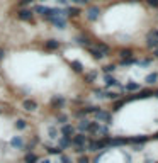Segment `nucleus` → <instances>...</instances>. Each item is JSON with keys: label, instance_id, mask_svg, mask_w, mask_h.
I'll use <instances>...</instances> for the list:
<instances>
[{"label": "nucleus", "instance_id": "obj_13", "mask_svg": "<svg viewBox=\"0 0 158 163\" xmlns=\"http://www.w3.org/2000/svg\"><path fill=\"white\" fill-rule=\"evenodd\" d=\"M72 68H73L75 71H82V63H80V61H72Z\"/></svg>", "mask_w": 158, "mask_h": 163}, {"label": "nucleus", "instance_id": "obj_31", "mask_svg": "<svg viewBox=\"0 0 158 163\" xmlns=\"http://www.w3.org/2000/svg\"><path fill=\"white\" fill-rule=\"evenodd\" d=\"M61 150H56V148H49V153H54V155H58Z\"/></svg>", "mask_w": 158, "mask_h": 163}, {"label": "nucleus", "instance_id": "obj_3", "mask_svg": "<svg viewBox=\"0 0 158 163\" xmlns=\"http://www.w3.org/2000/svg\"><path fill=\"white\" fill-rule=\"evenodd\" d=\"M49 21L53 22V26L60 27V29H63V27H65V24H66V22H65V19H61L60 16H56V17H51Z\"/></svg>", "mask_w": 158, "mask_h": 163}, {"label": "nucleus", "instance_id": "obj_8", "mask_svg": "<svg viewBox=\"0 0 158 163\" xmlns=\"http://www.w3.org/2000/svg\"><path fill=\"white\" fill-rule=\"evenodd\" d=\"M85 139H87V138H85L83 134H77V136L73 138V143L75 144H78V146H82V144L85 143Z\"/></svg>", "mask_w": 158, "mask_h": 163}, {"label": "nucleus", "instance_id": "obj_22", "mask_svg": "<svg viewBox=\"0 0 158 163\" xmlns=\"http://www.w3.org/2000/svg\"><path fill=\"white\" fill-rule=\"evenodd\" d=\"M148 46L150 48H157L158 46V39H148Z\"/></svg>", "mask_w": 158, "mask_h": 163}, {"label": "nucleus", "instance_id": "obj_12", "mask_svg": "<svg viewBox=\"0 0 158 163\" xmlns=\"http://www.w3.org/2000/svg\"><path fill=\"white\" fill-rule=\"evenodd\" d=\"M157 78H158L157 73H150L146 77V82H148V83H155V82H157Z\"/></svg>", "mask_w": 158, "mask_h": 163}, {"label": "nucleus", "instance_id": "obj_39", "mask_svg": "<svg viewBox=\"0 0 158 163\" xmlns=\"http://www.w3.org/2000/svg\"><path fill=\"white\" fill-rule=\"evenodd\" d=\"M155 95H157V97H158V90H157V92H155Z\"/></svg>", "mask_w": 158, "mask_h": 163}, {"label": "nucleus", "instance_id": "obj_10", "mask_svg": "<svg viewBox=\"0 0 158 163\" xmlns=\"http://www.w3.org/2000/svg\"><path fill=\"white\" fill-rule=\"evenodd\" d=\"M105 83L107 85H119V82L114 77H105Z\"/></svg>", "mask_w": 158, "mask_h": 163}, {"label": "nucleus", "instance_id": "obj_38", "mask_svg": "<svg viewBox=\"0 0 158 163\" xmlns=\"http://www.w3.org/2000/svg\"><path fill=\"white\" fill-rule=\"evenodd\" d=\"M42 163H49V160H44V162H42Z\"/></svg>", "mask_w": 158, "mask_h": 163}, {"label": "nucleus", "instance_id": "obj_36", "mask_svg": "<svg viewBox=\"0 0 158 163\" xmlns=\"http://www.w3.org/2000/svg\"><path fill=\"white\" fill-rule=\"evenodd\" d=\"M32 0H22V4H31Z\"/></svg>", "mask_w": 158, "mask_h": 163}, {"label": "nucleus", "instance_id": "obj_7", "mask_svg": "<svg viewBox=\"0 0 158 163\" xmlns=\"http://www.w3.org/2000/svg\"><path fill=\"white\" fill-rule=\"evenodd\" d=\"M97 51H99L102 56H105V54H109V46H105V44L99 42V44H97Z\"/></svg>", "mask_w": 158, "mask_h": 163}, {"label": "nucleus", "instance_id": "obj_33", "mask_svg": "<svg viewBox=\"0 0 158 163\" xmlns=\"http://www.w3.org/2000/svg\"><path fill=\"white\" fill-rule=\"evenodd\" d=\"M4 54H5V51H4V49H2V48H0V61H2V60H4Z\"/></svg>", "mask_w": 158, "mask_h": 163}, {"label": "nucleus", "instance_id": "obj_2", "mask_svg": "<svg viewBox=\"0 0 158 163\" xmlns=\"http://www.w3.org/2000/svg\"><path fill=\"white\" fill-rule=\"evenodd\" d=\"M17 17H19L21 21H31V19H32V12L27 10V9H22V10L17 14Z\"/></svg>", "mask_w": 158, "mask_h": 163}, {"label": "nucleus", "instance_id": "obj_27", "mask_svg": "<svg viewBox=\"0 0 158 163\" xmlns=\"http://www.w3.org/2000/svg\"><path fill=\"white\" fill-rule=\"evenodd\" d=\"M148 95H151V94H150V92H146V90H145V92H141V94L138 95V97H139V99H146Z\"/></svg>", "mask_w": 158, "mask_h": 163}, {"label": "nucleus", "instance_id": "obj_30", "mask_svg": "<svg viewBox=\"0 0 158 163\" xmlns=\"http://www.w3.org/2000/svg\"><path fill=\"white\" fill-rule=\"evenodd\" d=\"M49 134H51L53 138H56V129H54V127H49Z\"/></svg>", "mask_w": 158, "mask_h": 163}, {"label": "nucleus", "instance_id": "obj_25", "mask_svg": "<svg viewBox=\"0 0 158 163\" xmlns=\"http://www.w3.org/2000/svg\"><path fill=\"white\" fill-rule=\"evenodd\" d=\"M26 162L27 163H34V162H36V156H34V155H27V156H26Z\"/></svg>", "mask_w": 158, "mask_h": 163}, {"label": "nucleus", "instance_id": "obj_18", "mask_svg": "<svg viewBox=\"0 0 158 163\" xmlns=\"http://www.w3.org/2000/svg\"><path fill=\"white\" fill-rule=\"evenodd\" d=\"M148 39H158V31L157 29H153V31L148 34Z\"/></svg>", "mask_w": 158, "mask_h": 163}, {"label": "nucleus", "instance_id": "obj_26", "mask_svg": "<svg viewBox=\"0 0 158 163\" xmlns=\"http://www.w3.org/2000/svg\"><path fill=\"white\" fill-rule=\"evenodd\" d=\"M78 42H80V44H85V46H89V44H90V41L87 39V37H80Z\"/></svg>", "mask_w": 158, "mask_h": 163}, {"label": "nucleus", "instance_id": "obj_32", "mask_svg": "<svg viewBox=\"0 0 158 163\" xmlns=\"http://www.w3.org/2000/svg\"><path fill=\"white\" fill-rule=\"evenodd\" d=\"M80 163H89V158H87V156H82V158H80Z\"/></svg>", "mask_w": 158, "mask_h": 163}, {"label": "nucleus", "instance_id": "obj_11", "mask_svg": "<svg viewBox=\"0 0 158 163\" xmlns=\"http://www.w3.org/2000/svg\"><path fill=\"white\" fill-rule=\"evenodd\" d=\"M61 131H63L65 136H70V134H73V127H72V126H63Z\"/></svg>", "mask_w": 158, "mask_h": 163}, {"label": "nucleus", "instance_id": "obj_35", "mask_svg": "<svg viewBox=\"0 0 158 163\" xmlns=\"http://www.w3.org/2000/svg\"><path fill=\"white\" fill-rule=\"evenodd\" d=\"M61 160H63V163H70V160H68V158H66V156H63V158H61Z\"/></svg>", "mask_w": 158, "mask_h": 163}, {"label": "nucleus", "instance_id": "obj_28", "mask_svg": "<svg viewBox=\"0 0 158 163\" xmlns=\"http://www.w3.org/2000/svg\"><path fill=\"white\" fill-rule=\"evenodd\" d=\"M148 4L151 7H158V0H148Z\"/></svg>", "mask_w": 158, "mask_h": 163}, {"label": "nucleus", "instance_id": "obj_24", "mask_svg": "<svg viewBox=\"0 0 158 163\" xmlns=\"http://www.w3.org/2000/svg\"><path fill=\"white\" fill-rule=\"evenodd\" d=\"M116 70V66L114 65H107V66H104V71L105 73H111V71H114Z\"/></svg>", "mask_w": 158, "mask_h": 163}, {"label": "nucleus", "instance_id": "obj_16", "mask_svg": "<svg viewBox=\"0 0 158 163\" xmlns=\"http://www.w3.org/2000/svg\"><path fill=\"white\" fill-rule=\"evenodd\" d=\"M138 89H139V85L134 83V82H131V83L126 85V90H138Z\"/></svg>", "mask_w": 158, "mask_h": 163}, {"label": "nucleus", "instance_id": "obj_17", "mask_svg": "<svg viewBox=\"0 0 158 163\" xmlns=\"http://www.w3.org/2000/svg\"><path fill=\"white\" fill-rule=\"evenodd\" d=\"M90 54H92V56H94L95 60H100V58H102V54H100V53L97 51V49H90Z\"/></svg>", "mask_w": 158, "mask_h": 163}, {"label": "nucleus", "instance_id": "obj_20", "mask_svg": "<svg viewBox=\"0 0 158 163\" xmlns=\"http://www.w3.org/2000/svg\"><path fill=\"white\" fill-rule=\"evenodd\" d=\"M131 54H133V53L129 51V49H124V51H121V56H122L124 60H126V58H131Z\"/></svg>", "mask_w": 158, "mask_h": 163}, {"label": "nucleus", "instance_id": "obj_5", "mask_svg": "<svg viewBox=\"0 0 158 163\" xmlns=\"http://www.w3.org/2000/svg\"><path fill=\"white\" fill-rule=\"evenodd\" d=\"M97 121L109 122V121H111V114H107V112H100V111H97Z\"/></svg>", "mask_w": 158, "mask_h": 163}, {"label": "nucleus", "instance_id": "obj_34", "mask_svg": "<svg viewBox=\"0 0 158 163\" xmlns=\"http://www.w3.org/2000/svg\"><path fill=\"white\" fill-rule=\"evenodd\" d=\"M72 2H77V4H87L89 0H72Z\"/></svg>", "mask_w": 158, "mask_h": 163}, {"label": "nucleus", "instance_id": "obj_9", "mask_svg": "<svg viewBox=\"0 0 158 163\" xmlns=\"http://www.w3.org/2000/svg\"><path fill=\"white\" fill-rule=\"evenodd\" d=\"M58 46H60V42L54 41V39H49V41L46 42V48H48V49H56Z\"/></svg>", "mask_w": 158, "mask_h": 163}, {"label": "nucleus", "instance_id": "obj_21", "mask_svg": "<svg viewBox=\"0 0 158 163\" xmlns=\"http://www.w3.org/2000/svg\"><path fill=\"white\" fill-rule=\"evenodd\" d=\"M146 139H148L146 136H141V138H133L131 141H133V143H145Z\"/></svg>", "mask_w": 158, "mask_h": 163}, {"label": "nucleus", "instance_id": "obj_4", "mask_svg": "<svg viewBox=\"0 0 158 163\" xmlns=\"http://www.w3.org/2000/svg\"><path fill=\"white\" fill-rule=\"evenodd\" d=\"M22 105H24V109H26V111H36V107H37L36 102H34V100H29V99L24 100V104H22Z\"/></svg>", "mask_w": 158, "mask_h": 163}, {"label": "nucleus", "instance_id": "obj_14", "mask_svg": "<svg viewBox=\"0 0 158 163\" xmlns=\"http://www.w3.org/2000/svg\"><path fill=\"white\" fill-rule=\"evenodd\" d=\"M95 77H97V73H95V71H92V73H87V75H85V82H94Z\"/></svg>", "mask_w": 158, "mask_h": 163}, {"label": "nucleus", "instance_id": "obj_6", "mask_svg": "<svg viewBox=\"0 0 158 163\" xmlns=\"http://www.w3.org/2000/svg\"><path fill=\"white\" fill-rule=\"evenodd\" d=\"M10 144H12V146H16V148H22V146H24V141H22L21 136H16V138H12Z\"/></svg>", "mask_w": 158, "mask_h": 163}, {"label": "nucleus", "instance_id": "obj_23", "mask_svg": "<svg viewBox=\"0 0 158 163\" xmlns=\"http://www.w3.org/2000/svg\"><path fill=\"white\" fill-rule=\"evenodd\" d=\"M16 127H17V129H24V127H26V121H22V119H21V121H17L16 122Z\"/></svg>", "mask_w": 158, "mask_h": 163}, {"label": "nucleus", "instance_id": "obj_15", "mask_svg": "<svg viewBox=\"0 0 158 163\" xmlns=\"http://www.w3.org/2000/svg\"><path fill=\"white\" fill-rule=\"evenodd\" d=\"M78 14H80V10H78V9H77V7H70V9H68V16H78Z\"/></svg>", "mask_w": 158, "mask_h": 163}, {"label": "nucleus", "instance_id": "obj_40", "mask_svg": "<svg viewBox=\"0 0 158 163\" xmlns=\"http://www.w3.org/2000/svg\"><path fill=\"white\" fill-rule=\"evenodd\" d=\"M155 138H157V139H158V132H157V136H155Z\"/></svg>", "mask_w": 158, "mask_h": 163}, {"label": "nucleus", "instance_id": "obj_37", "mask_svg": "<svg viewBox=\"0 0 158 163\" xmlns=\"http://www.w3.org/2000/svg\"><path fill=\"white\" fill-rule=\"evenodd\" d=\"M60 4H66V2H68V0H58Z\"/></svg>", "mask_w": 158, "mask_h": 163}, {"label": "nucleus", "instance_id": "obj_29", "mask_svg": "<svg viewBox=\"0 0 158 163\" xmlns=\"http://www.w3.org/2000/svg\"><path fill=\"white\" fill-rule=\"evenodd\" d=\"M53 104H63V99H58V97H56V99H53Z\"/></svg>", "mask_w": 158, "mask_h": 163}, {"label": "nucleus", "instance_id": "obj_1", "mask_svg": "<svg viewBox=\"0 0 158 163\" xmlns=\"http://www.w3.org/2000/svg\"><path fill=\"white\" fill-rule=\"evenodd\" d=\"M99 14H100L99 7H92V9L87 12V17H89V21H97V19H99Z\"/></svg>", "mask_w": 158, "mask_h": 163}, {"label": "nucleus", "instance_id": "obj_19", "mask_svg": "<svg viewBox=\"0 0 158 163\" xmlns=\"http://www.w3.org/2000/svg\"><path fill=\"white\" fill-rule=\"evenodd\" d=\"M60 143H61V146H68V144H70V143H72V141H70V136H65L63 138V139H61V141H60Z\"/></svg>", "mask_w": 158, "mask_h": 163}]
</instances>
